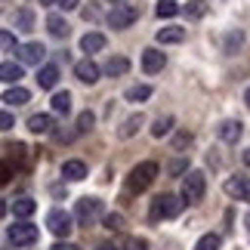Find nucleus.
I'll return each mask as SVG.
<instances>
[{"label": "nucleus", "instance_id": "1", "mask_svg": "<svg viewBox=\"0 0 250 250\" xmlns=\"http://www.w3.org/2000/svg\"><path fill=\"white\" fill-rule=\"evenodd\" d=\"M158 176V164L155 161H142V164H136L130 170V176H127V191H133V195H139V191H146L151 182H155Z\"/></svg>", "mask_w": 250, "mask_h": 250}, {"label": "nucleus", "instance_id": "2", "mask_svg": "<svg viewBox=\"0 0 250 250\" xmlns=\"http://www.w3.org/2000/svg\"><path fill=\"white\" fill-rule=\"evenodd\" d=\"M182 204H186V201H179L176 195H158L155 201H151V210H148L151 223H161V219H173V216H179Z\"/></svg>", "mask_w": 250, "mask_h": 250}, {"label": "nucleus", "instance_id": "3", "mask_svg": "<svg viewBox=\"0 0 250 250\" xmlns=\"http://www.w3.org/2000/svg\"><path fill=\"white\" fill-rule=\"evenodd\" d=\"M204 191H207V179H204V173H201V170H191L188 176L182 179V201L195 204V201L204 198Z\"/></svg>", "mask_w": 250, "mask_h": 250}, {"label": "nucleus", "instance_id": "4", "mask_svg": "<svg viewBox=\"0 0 250 250\" xmlns=\"http://www.w3.org/2000/svg\"><path fill=\"white\" fill-rule=\"evenodd\" d=\"M9 244H16V247H31L34 241H37V226H31V223H16V226H9Z\"/></svg>", "mask_w": 250, "mask_h": 250}, {"label": "nucleus", "instance_id": "5", "mask_svg": "<svg viewBox=\"0 0 250 250\" xmlns=\"http://www.w3.org/2000/svg\"><path fill=\"white\" fill-rule=\"evenodd\" d=\"M46 229H50L56 238H68L71 229H74V219H71V213H65V210H50V216H46Z\"/></svg>", "mask_w": 250, "mask_h": 250}, {"label": "nucleus", "instance_id": "6", "mask_svg": "<svg viewBox=\"0 0 250 250\" xmlns=\"http://www.w3.org/2000/svg\"><path fill=\"white\" fill-rule=\"evenodd\" d=\"M136 19H139V9H136V6L121 3V6H114L111 13H108V25L114 28V31H121V28H130Z\"/></svg>", "mask_w": 250, "mask_h": 250}, {"label": "nucleus", "instance_id": "7", "mask_svg": "<svg viewBox=\"0 0 250 250\" xmlns=\"http://www.w3.org/2000/svg\"><path fill=\"white\" fill-rule=\"evenodd\" d=\"M74 216H78L81 226H90L96 216H102V201L99 198H81L78 207H74Z\"/></svg>", "mask_w": 250, "mask_h": 250}, {"label": "nucleus", "instance_id": "8", "mask_svg": "<svg viewBox=\"0 0 250 250\" xmlns=\"http://www.w3.org/2000/svg\"><path fill=\"white\" fill-rule=\"evenodd\" d=\"M16 53H19V62H22V65H41L43 56H46V46L31 41V43H25V46H16Z\"/></svg>", "mask_w": 250, "mask_h": 250}, {"label": "nucleus", "instance_id": "9", "mask_svg": "<svg viewBox=\"0 0 250 250\" xmlns=\"http://www.w3.org/2000/svg\"><path fill=\"white\" fill-rule=\"evenodd\" d=\"M226 195L235 201H250V176H232L226 179Z\"/></svg>", "mask_w": 250, "mask_h": 250}, {"label": "nucleus", "instance_id": "10", "mask_svg": "<svg viewBox=\"0 0 250 250\" xmlns=\"http://www.w3.org/2000/svg\"><path fill=\"white\" fill-rule=\"evenodd\" d=\"M164 62H167V56L161 53V50H146L142 53V68H146V74H158V71H164Z\"/></svg>", "mask_w": 250, "mask_h": 250}, {"label": "nucleus", "instance_id": "11", "mask_svg": "<svg viewBox=\"0 0 250 250\" xmlns=\"http://www.w3.org/2000/svg\"><path fill=\"white\" fill-rule=\"evenodd\" d=\"M216 133H219V139H223V142L235 146V142L241 139V133H244V124H241V121H223V124L216 127Z\"/></svg>", "mask_w": 250, "mask_h": 250}, {"label": "nucleus", "instance_id": "12", "mask_svg": "<svg viewBox=\"0 0 250 250\" xmlns=\"http://www.w3.org/2000/svg\"><path fill=\"white\" fill-rule=\"evenodd\" d=\"M74 74H78V81H83V83H96L99 81V65L93 59H81L74 65Z\"/></svg>", "mask_w": 250, "mask_h": 250}, {"label": "nucleus", "instance_id": "13", "mask_svg": "<svg viewBox=\"0 0 250 250\" xmlns=\"http://www.w3.org/2000/svg\"><path fill=\"white\" fill-rule=\"evenodd\" d=\"M62 176L68 182H81L86 176V164H83V161H65V164H62Z\"/></svg>", "mask_w": 250, "mask_h": 250}, {"label": "nucleus", "instance_id": "14", "mask_svg": "<svg viewBox=\"0 0 250 250\" xmlns=\"http://www.w3.org/2000/svg\"><path fill=\"white\" fill-rule=\"evenodd\" d=\"M81 50L83 53H99V50H105V34H99V31L83 34L81 37Z\"/></svg>", "mask_w": 250, "mask_h": 250}, {"label": "nucleus", "instance_id": "15", "mask_svg": "<svg viewBox=\"0 0 250 250\" xmlns=\"http://www.w3.org/2000/svg\"><path fill=\"white\" fill-rule=\"evenodd\" d=\"M182 41H186V28H179V25H170L158 31V43H182Z\"/></svg>", "mask_w": 250, "mask_h": 250}, {"label": "nucleus", "instance_id": "16", "mask_svg": "<svg viewBox=\"0 0 250 250\" xmlns=\"http://www.w3.org/2000/svg\"><path fill=\"white\" fill-rule=\"evenodd\" d=\"M37 83H41L43 90H53V86L59 83V68H56V65H43V68L37 71Z\"/></svg>", "mask_w": 250, "mask_h": 250}, {"label": "nucleus", "instance_id": "17", "mask_svg": "<svg viewBox=\"0 0 250 250\" xmlns=\"http://www.w3.org/2000/svg\"><path fill=\"white\" fill-rule=\"evenodd\" d=\"M0 81L3 83H19L22 81V65L19 62H3L0 65Z\"/></svg>", "mask_w": 250, "mask_h": 250}, {"label": "nucleus", "instance_id": "18", "mask_svg": "<svg viewBox=\"0 0 250 250\" xmlns=\"http://www.w3.org/2000/svg\"><path fill=\"white\" fill-rule=\"evenodd\" d=\"M3 102L6 105H25V102H31V93H28L25 86H9L3 93Z\"/></svg>", "mask_w": 250, "mask_h": 250}, {"label": "nucleus", "instance_id": "19", "mask_svg": "<svg viewBox=\"0 0 250 250\" xmlns=\"http://www.w3.org/2000/svg\"><path fill=\"white\" fill-rule=\"evenodd\" d=\"M127 71H130V59H124V56H111L108 65H105V74H111V78H121Z\"/></svg>", "mask_w": 250, "mask_h": 250}, {"label": "nucleus", "instance_id": "20", "mask_svg": "<svg viewBox=\"0 0 250 250\" xmlns=\"http://www.w3.org/2000/svg\"><path fill=\"white\" fill-rule=\"evenodd\" d=\"M28 130L31 133H50L53 130V118L50 114H31V118H28Z\"/></svg>", "mask_w": 250, "mask_h": 250}, {"label": "nucleus", "instance_id": "21", "mask_svg": "<svg viewBox=\"0 0 250 250\" xmlns=\"http://www.w3.org/2000/svg\"><path fill=\"white\" fill-rule=\"evenodd\" d=\"M46 28H50V34L59 37V41H62V37H68V31H71L68 22H65L62 16H50V19H46Z\"/></svg>", "mask_w": 250, "mask_h": 250}, {"label": "nucleus", "instance_id": "22", "mask_svg": "<svg viewBox=\"0 0 250 250\" xmlns=\"http://www.w3.org/2000/svg\"><path fill=\"white\" fill-rule=\"evenodd\" d=\"M34 210H37V204H34L31 198H16V201H13V213H16L19 219H28Z\"/></svg>", "mask_w": 250, "mask_h": 250}, {"label": "nucleus", "instance_id": "23", "mask_svg": "<svg viewBox=\"0 0 250 250\" xmlns=\"http://www.w3.org/2000/svg\"><path fill=\"white\" fill-rule=\"evenodd\" d=\"M142 127V114H133V118H127L121 124V130H118V136L121 139H130V136H136V130Z\"/></svg>", "mask_w": 250, "mask_h": 250}, {"label": "nucleus", "instance_id": "24", "mask_svg": "<svg viewBox=\"0 0 250 250\" xmlns=\"http://www.w3.org/2000/svg\"><path fill=\"white\" fill-rule=\"evenodd\" d=\"M148 96H151V86L148 83H139V86H130V90L124 93V99H127V102H146Z\"/></svg>", "mask_w": 250, "mask_h": 250}, {"label": "nucleus", "instance_id": "25", "mask_svg": "<svg viewBox=\"0 0 250 250\" xmlns=\"http://www.w3.org/2000/svg\"><path fill=\"white\" fill-rule=\"evenodd\" d=\"M53 111L56 114H68L71 111V93L68 90H62V93L53 96Z\"/></svg>", "mask_w": 250, "mask_h": 250}, {"label": "nucleus", "instance_id": "26", "mask_svg": "<svg viewBox=\"0 0 250 250\" xmlns=\"http://www.w3.org/2000/svg\"><path fill=\"white\" fill-rule=\"evenodd\" d=\"M170 130H173V118H170V114H164V118H158L155 124H151V136H155V139L167 136Z\"/></svg>", "mask_w": 250, "mask_h": 250}, {"label": "nucleus", "instance_id": "27", "mask_svg": "<svg viewBox=\"0 0 250 250\" xmlns=\"http://www.w3.org/2000/svg\"><path fill=\"white\" fill-rule=\"evenodd\" d=\"M34 28V13L31 9H19L16 13V31H31Z\"/></svg>", "mask_w": 250, "mask_h": 250}, {"label": "nucleus", "instance_id": "28", "mask_svg": "<svg viewBox=\"0 0 250 250\" xmlns=\"http://www.w3.org/2000/svg\"><path fill=\"white\" fill-rule=\"evenodd\" d=\"M155 13H158L161 19H173V16L179 13V3H176V0H161V3L155 6Z\"/></svg>", "mask_w": 250, "mask_h": 250}, {"label": "nucleus", "instance_id": "29", "mask_svg": "<svg viewBox=\"0 0 250 250\" xmlns=\"http://www.w3.org/2000/svg\"><path fill=\"white\" fill-rule=\"evenodd\" d=\"M219 244H223V238L219 235H204V238H198V244H195V250H219Z\"/></svg>", "mask_w": 250, "mask_h": 250}, {"label": "nucleus", "instance_id": "30", "mask_svg": "<svg viewBox=\"0 0 250 250\" xmlns=\"http://www.w3.org/2000/svg\"><path fill=\"white\" fill-rule=\"evenodd\" d=\"M93 124H96V114H93V111H81V118H78V133H90Z\"/></svg>", "mask_w": 250, "mask_h": 250}, {"label": "nucleus", "instance_id": "31", "mask_svg": "<svg viewBox=\"0 0 250 250\" xmlns=\"http://www.w3.org/2000/svg\"><path fill=\"white\" fill-rule=\"evenodd\" d=\"M186 13H188L191 19H201V16H204V13H207V3H204V0H188V6H186Z\"/></svg>", "mask_w": 250, "mask_h": 250}, {"label": "nucleus", "instance_id": "32", "mask_svg": "<svg viewBox=\"0 0 250 250\" xmlns=\"http://www.w3.org/2000/svg\"><path fill=\"white\" fill-rule=\"evenodd\" d=\"M105 229H108V232H121V229H124V216L121 213H108V216H105Z\"/></svg>", "mask_w": 250, "mask_h": 250}, {"label": "nucleus", "instance_id": "33", "mask_svg": "<svg viewBox=\"0 0 250 250\" xmlns=\"http://www.w3.org/2000/svg\"><path fill=\"white\" fill-rule=\"evenodd\" d=\"M241 43H244V34L241 31H232V34H229V41H226V53H235Z\"/></svg>", "mask_w": 250, "mask_h": 250}, {"label": "nucleus", "instance_id": "34", "mask_svg": "<svg viewBox=\"0 0 250 250\" xmlns=\"http://www.w3.org/2000/svg\"><path fill=\"white\" fill-rule=\"evenodd\" d=\"M124 250H148V241H146V238H127Z\"/></svg>", "mask_w": 250, "mask_h": 250}, {"label": "nucleus", "instance_id": "35", "mask_svg": "<svg viewBox=\"0 0 250 250\" xmlns=\"http://www.w3.org/2000/svg\"><path fill=\"white\" fill-rule=\"evenodd\" d=\"M0 46H3V50H16V37L9 31H0Z\"/></svg>", "mask_w": 250, "mask_h": 250}, {"label": "nucleus", "instance_id": "36", "mask_svg": "<svg viewBox=\"0 0 250 250\" xmlns=\"http://www.w3.org/2000/svg\"><path fill=\"white\" fill-rule=\"evenodd\" d=\"M13 124H16V118H13V114H9V111H0V133H3V130H9Z\"/></svg>", "mask_w": 250, "mask_h": 250}, {"label": "nucleus", "instance_id": "37", "mask_svg": "<svg viewBox=\"0 0 250 250\" xmlns=\"http://www.w3.org/2000/svg\"><path fill=\"white\" fill-rule=\"evenodd\" d=\"M9 176H13V167H9L6 161H0V186H6Z\"/></svg>", "mask_w": 250, "mask_h": 250}, {"label": "nucleus", "instance_id": "38", "mask_svg": "<svg viewBox=\"0 0 250 250\" xmlns=\"http://www.w3.org/2000/svg\"><path fill=\"white\" fill-rule=\"evenodd\" d=\"M9 151H13V158L19 161V164H25V151H28L25 146H19V142H16V146H9Z\"/></svg>", "mask_w": 250, "mask_h": 250}, {"label": "nucleus", "instance_id": "39", "mask_svg": "<svg viewBox=\"0 0 250 250\" xmlns=\"http://www.w3.org/2000/svg\"><path fill=\"white\" fill-rule=\"evenodd\" d=\"M182 146H191V133H179V136H176V142H173V148H182Z\"/></svg>", "mask_w": 250, "mask_h": 250}, {"label": "nucleus", "instance_id": "40", "mask_svg": "<svg viewBox=\"0 0 250 250\" xmlns=\"http://www.w3.org/2000/svg\"><path fill=\"white\" fill-rule=\"evenodd\" d=\"M186 170H188V161H173V164H170L173 176H179V173H186Z\"/></svg>", "mask_w": 250, "mask_h": 250}, {"label": "nucleus", "instance_id": "41", "mask_svg": "<svg viewBox=\"0 0 250 250\" xmlns=\"http://www.w3.org/2000/svg\"><path fill=\"white\" fill-rule=\"evenodd\" d=\"M78 3H81V0H59V6H65V9H74Z\"/></svg>", "mask_w": 250, "mask_h": 250}, {"label": "nucleus", "instance_id": "42", "mask_svg": "<svg viewBox=\"0 0 250 250\" xmlns=\"http://www.w3.org/2000/svg\"><path fill=\"white\" fill-rule=\"evenodd\" d=\"M50 250H81V247H74V244L65 241V244H56V247H50Z\"/></svg>", "mask_w": 250, "mask_h": 250}, {"label": "nucleus", "instance_id": "43", "mask_svg": "<svg viewBox=\"0 0 250 250\" xmlns=\"http://www.w3.org/2000/svg\"><path fill=\"white\" fill-rule=\"evenodd\" d=\"M41 3H43V6H56V3H59V0H41Z\"/></svg>", "mask_w": 250, "mask_h": 250}, {"label": "nucleus", "instance_id": "44", "mask_svg": "<svg viewBox=\"0 0 250 250\" xmlns=\"http://www.w3.org/2000/svg\"><path fill=\"white\" fill-rule=\"evenodd\" d=\"M96 250H114V244H99Z\"/></svg>", "mask_w": 250, "mask_h": 250}, {"label": "nucleus", "instance_id": "45", "mask_svg": "<svg viewBox=\"0 0 250 250\" xmlns=\"http://www.w3.org/2000/svg\"><path fill=\"white\" fill-rule=\"evenodd\" d=\"M244 164H247V167H250V148H247V151H244Z\"/></svg>", "mask_w": 250, "mask_h": 250}, {"label": "nucleus", "instance_id": "46", "mask_svg": "<svg viewBox=\"0 0 250 250\" xmlns=\"http://www.w3.org/2000/svg\"><path fill=\"white\" fill-rule=\"evenodd\" d=\"M244 102H247V108H250V90H247V93H244Z\"/></svg>", "mask_w": 250, "mask_h": 250}, {"label": "nucleus", "instance_id": "47", "mask_svg": "<svg viewBox=\"0 0 250 250\" xmlns=\"http://www.w3.org/2000/svg\"><path fill=\"white\" fill-rule=\"evenodd\" d=\"M6 213V204H3V201H0V216H3Z\"/></svg>", "mask_w": 250, "mask_h": 250}, {"label": "nucleus", "instance_id": "48", "mask_svg": "<svg viewBox=\"0 0 250 250\" xmlns=\"http://www.w3.org/2000/svg\"><path fill=\"white\" fill-rule=\"evenodd\" d=\"M111 3H114V6H121V3H127V0H111Z\"/></svg>", "mask_w": 250, "mask_h": 250}, {"label": "nucleus", "instance_id": "49", "mask_svg": "<svg viewBox=\"0 0 250 250\" xmlns=\"http://www.w3.org/2000/svg\"><path fill=\"white\" fill-rule=\"evenodd\" d=\"M244 223H247V232H250V213H247V219H244Z\"/></svg>", "mask_w": 250, "mask_h": 250}]
</instances>
